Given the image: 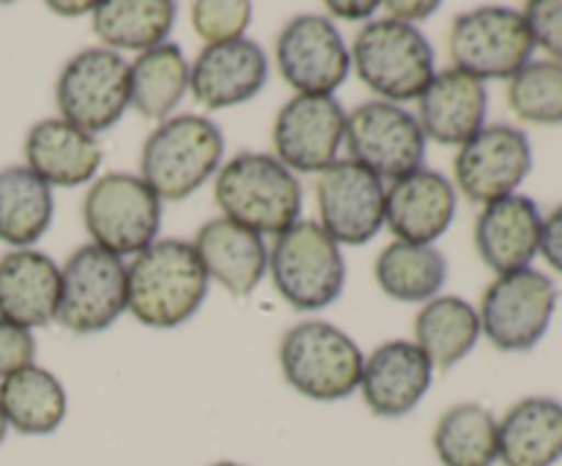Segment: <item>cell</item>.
Masks as SVG:
<instances>
[{
    "label": "cell",
    "mask_w": 562,
    "mask_h": 466,
    "mask_svg": "<svg viewBox=\"0 0 562 466\" xmlns=\"http://www.w3.org/2000/svg\"><path fill=\"white\" fill-rule=\"evenodd\" d=\"M209 274L184 239L154 241L130 266V307L146 327L170 329L190 321L203 305Z\"/></svg>",
    "instance_id": "obj_1"
},
{
    "label": "cell",
    "mask_w": 562,
    "mask_h": 466,
    "mask_svg": "<svg viewBox=\"0 0 562 466\" xmlns=\"http://www.w3.org/2000/svg\"><path fill=\"white\" fill-rule=\"evenodd\" d=\"M214 197L225 217L256 234H283L300 223L302 186L272 154H239L220 168Z\"/></svg>",
    "instance_id": "obj_2"
},
{
    "label": "cell",
    "mask_w": 562,
    "mask_h": 466,
    "mask_svg": "<svg viewBox=\"0 0 562 466\" xmlns=\"http://www.w3.org/2000/svg\"><path fill=\"white\" fill-rule=\"evenodd\" d=\"M223 151V132L214 121L176 115L148 135L140 154V179L159 201H184L212 179Z\"/></svg>",
    "instance_id": "obj_3"
},
{
    "label": "cell",
    "mask_w": 562,
    "mask_h": 466,
    "mask_svg": "<svg viewBox=\"0 0 562 466\" xmlns=\"http://www.w3.org/2000/svg\"><path fill=\"white\" fill-rule=\"evenodd\" d=\"M274 288L296 310H324L346 285L340 245L318 223H294L274 239L269 252Z\"/></svg>",
    "instance_id": "obj_4"
},
{
    "label": "cell",
    "mask_w": 562,
    "mask_h": 466,
    "mask_svg": "<svg viewBox=\"0 0 562 466\" xmlns=\"http://www.w3.org/2000/svg\"><path fill=\"white\" fill-rule=\"evenodd\" d=\"M360 345L327 321H302L280 343V367L296 393L313 400H344L360 387Z\"/></svg>",
    "instance_id": "obj_5"
},
{
    "label": "cell",
    "mask_w": 562,
    "mask_h": 466,
    "mask_svg": "<svg viewBox=\"0 0 562 466\" xmlns=\"http://www.w3.org/2000/svg\"><path fill=\"white\" fill-rule=\"evenodd\" d=\"M434 47L415 25L398 20H376L355 38L351 60L357 75L384 102L420 99L434 80Z\"/></svg>",
    "instance_id": "obj_6"
},
{
    "label": "cell",
    "mask_w": 562,
    "mask_h": 466,
    "mask_svg": "<svg viewBox=\"0 0 562 466\" xmlns=\"http://www.w3.org/2000/svg\"><path fill=\"white\" fill-rule=\"evenodd\" d=\"M82 219L93 245L113 255H140L157 241L162 201L132 173H108L88 190Z\"/></svg>",
    "instance_id": "obj_7"
},
{
    "label": "cell",
    "mask_w": 562,
    "mask_h": 466,
    "mask_svg": "<svg viewBox=\"0 0 562 466\" xmlns=\"http://www.w3.org/2000/svg\"><path fill=\"white\" fill-rule=\"evenodd\" d=\"M530 25L525 14L505 5H483L456 16L450 27V58L456 69L477 80H510L532 58Z\"/></svg>",
    "instance_id": "obj_8"
},
{
    "label": "cell",
    "mask_w": 562,
    "mask_h": 466,
    "mask_svg": "<svg viewBox=\"0 0 562 466\" xmlns=\"http://www.w3.org/2000/svg\"><path fill=\"white\" fill-rule=\"evenodd\" d=\"M130 307V269L97 245L75 250L60 272V302L55 321L77 334H93L119 321Z\"/></svg>",
    "instance_id": "obj_9"
},
{
    "label": "cell",
    "mask_w": 562,
    "mask_h": 466,
    "mask_svg": "<svg viewBox=\"0 0 562 466\" xmlns=\"http://www.w3.org/2000/svg\"><path fill=\"white\" fill-rule=\"evenodd\" d=\"M55 102L77 129L108 132L130 107V64L115 49H82L60 71Z\"/></svg>",
    "instance_id": "obj_10"
},
{
    "label": "cell",
    "mask_w": 562,
    "mask_h": 466,
    "mask_svg": "<svg viewBox=\"0 0 562 466\" xmlns=\"http://www.w3.org/2000/svg\"><path fill=\"white\" fill-rule=\"evenodd\" d=\"M558 285L536 269L499 274L481 302V329L499 351H530L547 334Z\"/></svg>",
    "instance_id": "obj_11"
},
{
    "label": "cell",
    "mask_w": 562,
    "mask_h": 466,
    "mask_svg": "<svg viewBox=\"0 0 562 466\" xmlns=\"http://www.w3.org/2000/svg\"><path fill=\"white\" fill-rule=\"evenodd\" d=\"M351 162L379 179L398 181L423 168L426 135L409 110L393 102H366L346 115Z\"/></svg>",
    "instance_id": "obj_12"
},
{
    "label": "cell",
    "mask_w": 562,
    "mask_h": 466,
    "mask_svg": "<svg viewBox=\"0 0 562 466\" xmlns=\"http://www.w3.org/2000/svg\"><path fill=\"white\" fill-rule=\"evenodd\" d=\"M278 66L300 96H333L346 82L351 53L338 27L322 14H300L280 31Z\"/></svg>",
    "instance_id": "obj_13"
},
{
    "label": "cell",
    "mask_w": 562,
    "mask_h": 466,
    "mask_svg": "<svg viewBox=\"0 0 562 466\" xmlns=\"http://www.w3.org/2000/svg\"><path fill=\"white\" fill-rule=\"evenodd\" d=\"M532 170L527 132L510 124L483 126L456 157V184L472 203H497L516 195Z\"/></svg>",
    "instance_id": "obj_14"
},
{
    "label": "cell",
    "mask_w": 562,
    "mask_h": 466,
    "mask_svg": "<svg viewBox=\"0 0 562 466\" xmlns=\"http://www.w3.org/2000/svg\"><path fill=\"white\" fill-rule=\"evenodd\" d=\"M274 151L294 173H324L338 162L346 140V110L335 96H300L280 107L274 118Z\"/></svg>",
    "instance_id": "obj_15"
},
{
    "label": "cell",
    "mask_w": 562,
    "mask_h": 466,
    "mask_svg": "<svg viewBox=\"0 0 562 466\" xmlns=\"http://www.w3.org/2000/svg\"><path fill=\"white\" fill-rule=\"evenodd\" d=\"M318 214L322 228L338 245H368L384 225L382 179L351 159H338L318 179Z\"/></svg>",
    "instance_id": "obj_16"
},
{
    "label": "cell",
    "mask_w": 562,
    "mask_h": 466,
    "mask_svg": "<svg viewBox=\"0 0 562 466\" xmlns=\"http://www.w3.org/2000/svg\"><path fill=\"white\" fill-rule=\"evenodd\" d=\"M269 77V60L252 38L206 44L190 69V88L209 110L234 107L258 96Z\"/></svg>",
    "instance_id": "obj_17"
},
{
    "label": "cell",
    "mask_w": 562,
    "mask_h": 466,
    "mask_svg": "<svg viewBox=\"0 0 562 466\" xmlns=\"http://www.w3.org/2000/svg\"><path fill=\"white\" fill-rule=\"evenodd\" d=\"M456 208V186L437 170L420 168L393 181L384 195V223L398 236V241L431 245L450 228Z\"/></svg>",
    "instance_id": "obj_18"
},
{
    "label": "cell",
    "mask_w": 562,
    "mask_h": 466,
    "mask_svg": "<svg viewBox=\"0 0 562 466\" xmlns=\"http://www.w3.org/2000/svg\"><path fill=\"white\" fill-rule=\"evenodd\" d=\"M434 365L417 343L390 340L382 343L362 365L360 389L368 409L379 417H404L428 393Z\"/></svg>",
    "instance_id": "obj_19"
},
{
    "label": "cell",
    "mask_w": 562,
    "mask_h": 466,
    "mask_svg": "<svg viewBox=\"0 0 562 466\" xmlns=\"http://www.w3.org/2000/svg\"><path fill=\"white\" fill-rule=\"evenodd\" d=\"M488 91L477 77L459 69L434 75L426 91L420 93L423 135L439 146H464L486 126Z\"/></svg>",
    "instance_id": "obj_20"
},
{
    "label": "cell",
    "mask_w": 562,
    "mask_h": 466,
    "mask_svg": "<svg viewBox=\"0 0 562 466\" xmlns=\"http://www.w3.org/2000/svg\"><path fill=\"white\" fill-rule=\"evenodd\" d=\"M541 212L527 195L488 203L475 223V245L483 263L497 274L530 269L541 245Z\"/></svg>",
    "instance_id": "obj_21"
},
{
    "label": "cell",
    "mask_w": 562,
    "mask_h": 466,
    "mask_svg": "<svg viewBox=\"0 0 562 466\" xmlns=\"http://www.w3.org/2000/svg\"><path fill=\"white\" fill-rule=\"evenodd\" d=\"M60 269L38 250L0 258V318L16 327H47L58 316Z\"/></svg>",
    "instance_id": "obj_22"
},
{
    "label": "cell",
    "mask_w": 562,
    "mask_h": 466,
    "mask_svg": "<svg viewBox=\"0 0 562 466\" xmlns=\"http://www.w3.org/2000/svg\"><path fill=\"white\" fill-rule=\"evenodd\" d=\"M195 252L209 280H217L234 296H250L269 266V250L261 234L234 219H209L195 236Z\"/></svg>",
    "instance_id": "obj_23"
},
{
    "label": "cell",
    "mask_w": 562,
    "mask_h": 466,
    "mask_svg": "<svg viewBox=\"0 0 562 466\" xmlns=\"http://www.w3.org/2000/svg\"><path fill=\"white\" fill-rule=\"evenodd\" d=\"M27 170L47 186H80L97 175L102 148L93 135L77 129L64 118H47L31 126L25 137Z\"/></svg>",
    "instance_id": "obj_24"
},
{
    "label": "cell",
    "mask_w": 562,
    "mask_h": 466,
    "mask_svg": "<svg viewBox=\"0 0 562 466\" xmlns=\"http://www.w3.org/2000/svg\"><path fill=\"white\" fill-rule=\"evenodd\" d=\"M499 461L505 466H554L562 461V404L525 398L499 422Z\"/></svg>",
    "instance_id": "obj_25"
},
{
    "label": "cell",
    "mask_w": 562,
    "mask_h": 466,
    "mask_svg": "<svg viewBox=\"0 0 562 466\" xmlns=\"http://www.w3.org/2000/svg\"><path fill=\"white\" fill-rule=\"evenodd\" d=\"M0 409L14 431L47 436L66 420V389L38 365H27L0 382Z\"/></svg>",
    "instance_id": "obj_26"
},
{
    "label": "cell",
    "mask_w": 562,
    "mask_h": 466,
    "mask_svg": "<svg viewBox=\"0 0 562 466\" xmlns=\"http://www.w3.org/2000/svg\"><path fill=\"white\" fill-rule=\"evenodd\" d=\"M53 190L25 164L0 170V241L27 250L53 223Z\"/></svg>",
    "instance_id": "obj_27"
},
{
    "label": "cell",
    "mask_w": 562,
    "mask_h": 466,
    "mask_svg": "<svg viewBox=\"0 0 562 466\" xmlns=\"http://www.w3.org/2000/svg\"><path fill=\"white\" fill-rule=\"evenodd\" d=\"M481 316L461 296H437L426 302L415 318V343L434 367H453L475 349L481 338Z\"/></svg>",
    "instance_id": "obj_28"
},
{
    "label": "cell",
    "mask_w": 562,
    "mask_h": 466,
    "mask_svg": "<svg viewBox=\"0 0 562 466\" xmlns=\"http://www.w3.org/2000/svg\"><path fill=\"white\" fill-rule=\"evenodd\" d=\"M187 88H190V66L179 44H159L130 64V104L146 118H168Z\"/></svg>",
    "instance_id": "obj_29"
},
{
    "label": "cell",
    "mask_w": 562,
    "mask_h": 466,
    "mask_svg": "<svg viewBox=\"0 0 562 466\" xmlns=\"http://www.w3.org/2000/svg\"><path fill=\"white\" fill-rule=\"evenodd\" d=\"M176 22L170 0H115L93 5V33L115 49H146L168 42Z\"/></svg>",
    "instance_id": "obj_30"
},
{
    "label": "cell",
    "mask_w": 562,
    "mask_h": 466,
    "mask_svg": "<svg viewBox=\"0 0 562 466\" xmlns=\"http://www.w3.org/2000/svg\"><path fill=\"white\" fill-rule=\"evenodd\" d=\"M434 450L445 466H494L499 461V422L486 406L459 404L439 417Z\"/></svg>",
    "instance_id": "obj_31"
},
{
    "label": "cell",
    "mask_w": 562,
    "mask_h": 466,
    "mask_svg": "<svg viewBox=\"0 0 562 466\" xmlns=\"http://www.w3.org/2000/svg\"><path fill=\"white\" fill-rule=\"evenodd\" d=\"M448 280V261L431 245L393 241L376 258V283L390 299L431 302Z\"/></svg>",
    "instance_id": "obj_32"
},
{
    "label": "cell",
    "mask_w": 562,
    "mask_h": 466,
    "mask_svg": "<svg viewBox=\"0 0 562 466\" xmlns=\"http://www.w3.org/2000/svg\"><path fill=\"white\" fill-rule=\"evenodd\" d=\"M508 104L527 124H562V64L530 60L519 75L510 77Z\"/></svg>",
    "instance_id": "obj_33"
},
{
    "label": "cell",
    "mask_w": 562,
    "mask_h": 466,
    "mask_svg": "<svg viewBox=\"0 0 562 466\" xmlns=\"http://www.w3.org/2000/svg\"><path fill=\"white\" fill-rule=\"evenodd\" d=\"M252 5L245 0H201L192 5V27L206 44H228L245 38Z\"/></svg>",
    "instance_id": "obj_34"
},
{
    "label": "cell",
    "mask_w": 562,
    "mask_h": 466,
    "mask_svg": "<svg viewBox=\"0 0 562 466\" xmlns=\"http://www.w3.org/2000/svg\"><path fill=\"white\" fill-rule=\"evenodd\" d=\"M536 47H543L562 64V0H536L525 9Z\"/></svg>",
    "instance_id": "obj_35"
},
{
    "label": "cell",
    "mask_w": 562,
    "mask_h": 466,
    "mask_svg": "<svg viewBox=\"0 0 562 466\" xmlns=\"http://www.w3.org/2000/svg\"><path fill=\"white\" fill-rule=\"evenodd\" d=\"M33 356H36V340L31 329L0 318V378L33 365Z\"/></svg>",
    "instance_id": "obj_36"
},
{
    "label": "cell",
    "mask_w": 562,
    "mask_h": 466,
    "mask_svg": "<svg viewBox=\"0 0 562 466\" xmlns=\"http://www.w3.org/2000/svg\"><path fill=\"white\" fill-rule=\"evenodd\" d=\"M538 250L543 252L549 266L562 274V203L552 214H549L547 219H543L541 245H538Z\"/></svg>",
    "instance_id": "obj_37"
},
{
    "label": "cell",
    "mask_w": 562,
    "mask_h": 466,
    "mask_svg": "<svg viewBox=\"0 0 562 466\" xmlns=\"http://www.w3.org/2000/svg\"><path fill=\"white\" fill-rule=\"evenodd\" d=\"M437 9L439 3H398V0L387 3L390 20L406 22V25H412V22L417 20H426V16H431Z\"/></svg>",
    "instance_id": "obj_38"
},
{
    "label": "cell",
    "mask_w": 562,
    "mask_h": 466,
    "mask_svg": "<svg viewBox=\"0 0 562 466\" xmlns=\"http://www.w3.org/2000/svg\"><path fill=\"white\" fill-rule=\"evenodd\" d=\"M327 9L344 20H368L379 9V3H327Z\"/></svg>",
    "instance_id": "obj_39"
},
{
    "label": "cell",
    "mask_w": 562,
    "mask_h": 466,
    "mask_svg": "<svg viewBox=\"0 0 562 466\" xmlns=\"http://www.w3.org/2000/svg\"><path fill=\"white\" fill-rule=\"evenodd\" d=\"M49 9L53 11H60V14H66V16H77V14H82V11H91L93 14V5L91 3H49Z\"/></svg>",
    "instance_id": "obj_40"
},
{
    "label": "cell",
    "mask_w": 562,
    "mask_h": 466,
    "mask_svg": "<svg viewBox=\"0 0 562 466\" xmlns=\"http://www.w3.org/2000/svg\"><path fill=\"white\" fill-rule=\"evenodd\" d=\"M5 433H9V420H5V414H3V409H0V444H3V439H5Z\"/></svg>",
    "instance_id": "obj_41"
},
{
    "label": "cell",
    "mask_w": 562,
    "mask_h": 466,
    "mask_svg": "<svg viewBox=\"0 0 562 466\" xmlns=\"http://www.w3.org/2000/svg\"><path fill=\"white\" fill-rule=\"evenodd\" d=\"M212 466H241V464H234V461H220V464H212Z\"/></svg>",
    "instance_id": "obj_42"
}]
</instances>
